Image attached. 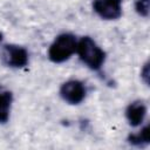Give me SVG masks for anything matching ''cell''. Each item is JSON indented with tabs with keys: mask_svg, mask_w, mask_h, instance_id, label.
Masks as SVG:
<instances>
[{
	"mask_svg": "<svg viewBox=\"0 0 150 150\" xmlns=\"http://www.w3.org/2000/svg\"><path fill=\"white\" fill-rule=\"evenodd\" d=\"M76 52H77L81 61L84 64H87L90 69L97 70L104 63L105 53L89 36H83L77 42Z\"/></svg>",
	"mask_w": 150,
	"mask_h": 150,
	"instance_id": "1",
	"label": "cell"
},
{
	"mask_svg": "<svg viewBox=\"0 0 150 150\" xmlns=\"http://www.w3.org/2000/svg\"><path fill=\"white\" fill-rule=\"evenodd\" d=\"M77 42L73 34L63 33L59 35L48 49V57L52 62L61 63L68 60L76 52Z\"/></svg>",
	"mask_w": 150,
	"mask_h": 150,
	"instance_id": "2",
	"label": "cell"
},
{
	"mask_svg": "<svg viewBox=\"0 0 150 150\" xmlns=\"http://www.w3.org/2000/svg\"><path fill=\"white\" fill-rule=\"evenodd\" d=\"M2 61L9 67L22 68L28 64V52L16 45H6L2 50Z\"/></svg>",
	"mask_w": 150,
	"mask_h": 150,
	"instance_id": "3",
	"label": "cell"
},
{
	"mask_svg": "<svg viewBox=\"0 0 150 150\" xmlns=\"http://www.w3.org/2000/svg\"><path fill=\"white\" fill-rule=\"evenodd\" d=\"M86 94H87V90H86L84 84L77 80H70V81L64 82L60 89L61 97L70 104L81 103L84 100Z\"/></svg>",
	"mask_w": 150,
	"mask_h": 150,
	"instance_id": "4",
	"label": "cell"
},
{
	"mask_svg": "<svg viewBox=\"0 0 150 150\" xmlns=\"http://www.w3.org/2000/svg\"><path fill=\"white\" fill-rule=\"evenodd\" d=\"M93 8L104 20H116L122 15V0H95Z\"/></svg>",
	"mask_w": 150,
	"mask_h": 150,
	"instance_id": "5",
	"label": "cell"
},
{
	"mask_svg": "<svg viewBox=\"0 0 150 150\" xmlns=\"http://www.w3.org/2000/svg\"><path fill=\"white\" fill-rule=\"evenodd\" d=\"M146 115V107L143 102L136 101L128 105L125 110V116L131 127H137L142 124Z\"/></svg>",
	"mask_w": 150,
	"mask_h": 150,
	"instance_id": "6",
	"label": "cell"
},
{
	"mask_svg": "<svg viewBox=\"0 0 150 150\" xmlns=\"http://www.w3.org/2000/svg\"><path fill=\"white\" fill-rule=\"evenodd\" d=\"M12 101H13L12 93L0 86V123H5L8 121Z\"/></svg>",
	"mask_w": 150,
	"mask_h": 150,
	"instance_id": "7",
	"label": "cell"
},
{
	"mask_svg": "<svg viewBox=\"0 0 150 150\" xmlns=\"http://www.w3.org/2000/svg\"><path fill=\"white\" fill-rule=\"evenodd\" d=\"M149 125H145L138 134H131L129 137H128V141L129 143L134 144V145H137V146H142V145H145L148 144L150 141V137H149Z\"/></svg>",
	"mask_w": 150,
	"mask_h": 150,
	"instance_id": "8",
	"label": "cell"
},
{
	"mask_svg": "<svg viewBox=\"0 0 150 150\" xmlns=\"http://www.w3.org/2000/svg\"><path fill=\"white\" fill-rule=\"evenodd\" d=\"M135 9L141 16L148 18L150 12V0H136Z\"/></svg>",
	"mask_w": 150,
	"mask_h": 150,
	"instance_id": "9",
	"label": "cell"
},
{
	"mask_svg": "<svg viewBox=\"0 0 150 150\" xmlns=\"http://www.w3.org/2000/svg\"><path fill=\"white\" fill-rule=\"evenodd\" d=\"M141 76H142L143 81L148 84L149 83V63H145L144 64V67H143V69L141 71Z\"/></svg>",
	"mask_w": 150,
	"mask_h": 150,
	"instance_id": "10",
	"label": "cell"
},
{
	"mask_svg": "<svg viewBox=\"0 0 150 150\" xmlns=\"http://www.w3.org/2000/svg\"><path fill=\"white\" fill-rule=\"evenodd\" d=\"M2 41V33H0V42Z\"/></svg>",
	"mask_w": 150,
	"mask_h": 150,
	"instance_id": "11",
	"label": "cell"
}]
</instances>
